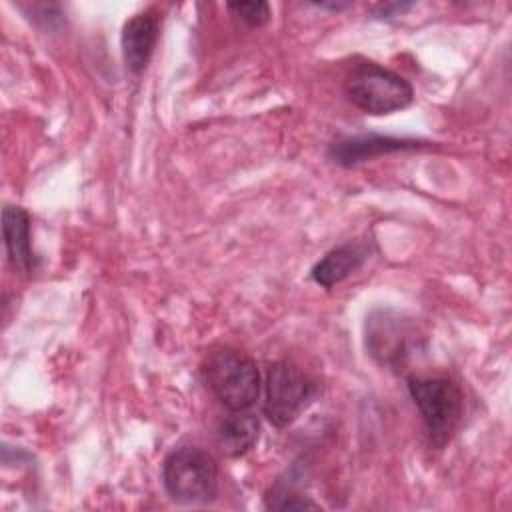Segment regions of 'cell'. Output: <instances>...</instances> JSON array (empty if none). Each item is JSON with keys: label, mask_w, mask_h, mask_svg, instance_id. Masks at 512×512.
Returning <instances> with one entry per match:
<instances>
[{"label": "cell", "mask_w": 512, "mask_h": 512, "mask_svg": "<svg viewBox=\"0 0 512 512\" xmlns=\"http://www.w3.org/2000/svg\"><path fill=\"white\" fill-rule=\"evenodd\" d=\"M202 378L228 410H250L262 388L256 362L232 348L212 350L202 362Z\"/></svg>", "instance_id": "6da1fadb"}, {"label": "cell", "mask_w": 512, "mask_h": 512, "mask_svg": "<svg viewBox=\"0 0 512 512\" xmlns=\"http://www.w3.org/2000/svg\"><path fill=\"white\" fill-rule=\"evenodd\" d=\"M344 90L356 108L376 116L404 110L414 100L410 82L376 62L356 64L344 80Z\"/></svg>", "instance_id": "7a4b0ae2"}, {"label": "cell", "mask_w": 512, "mask_h": 512, "mask_svg": "<svg viewBox=\"0 0 512 512\" xmlns=\"http://www.w3.org/2000/svg\"><path fill=\"white\" fill-rule=\"evenodd\" d=\"M408 392L422 416L430 442L442 448L456 432L464 414L460 386L444 376H410Z\"/></svg>", "instance_id": "3957f363"}, {"label": "cell", "mask_w": 512, "mask_h": 512, "mask_svg": "<svg viewBox=\"0 0 512 512\" xmlns=\"http://www.w3.org/2000/svg\"><path fill=\"white\" fill-rule=\"evenodd\" d=\"M162 482L174 502L206 504L218 492L216 460L198 446L176 448L164 458Z\"/></svg>", "instance_id": "277c9868"}, {"label": "cell", "mask_w": 512, "mask_h": 512, "mask_svg": "<svg viewBox=\"0 0 512 512\" xmlns=\"http://www.w3.org/2000/svg\"><path fill=\"white\" fill-rule=\"evenodd\" d=\"M314 396V382L292 362L280 360L268 366L264 380L262 412L270 424H292Z\"/></svg>", "instance_id": "5b68a950"}, {"label": "cell", "mask_w": 512, "mask_h": 512, "mask_svg": "<svg viewBox=\"0 0 512 512\" xmlns=\"http://www.w3.org/2000/svg\"><path fill=\"white\" fill-rule=\"evenodd\" d=\"M414 330L400 314L376 310L366 318V348L370 356L388 368H398L410 354Z\"/></svg>", "instance_id": "8992f818"}, {"label": "cell", "mask_w": 512, "mask_h": 512, "mask_svg": "<svg viewBox=\"0 0 512 512\" xmlns=\"http://www.w3.org/2000/svg\"><path fill=\"white\" fill-rule=\"evenodd\" d=\"M426 142L412 140V138H394V136H378V134H368V136H350L334 142L330 146L328 156L340 164V166H356L360 162L378 158L382 154H392V152H402V150H416Z\"/></svg>", "instance_id": "52a82bcc"}, {"label": "cell", "mask_w": 512, "mask_h": 512, "mask_svg": "<svg viewBox=\"0 0 512 512\" xmlns=\"http://www.w3.org/2000/svg\"><path fill=\"white\" fill-rule=\"evenodd\" d=\"M158 34L160 22L152 10L134 14L124 22L120 46L124 62L132 74H140L148 66L158 42Z\"/></svg>", "instance_id": "ba28073f"}, {"label": "cell", "mask_w": 512, "mask_h": 512, "mask_svg": "<svg viewBox=\"0 0 512 512\" xmlns=\"http://www.w3.org/2000/svg\"><path fill=\"white\" fill-rule=\"evenodd\" d=\"M2 232L8 260L14 270L30 274L36 268V256L30 242V216L20 206H6L2 210Z\"/></svg>", "instance_id": "9c48e42d"}, {"label": "cell", "mask_w": 512, "mask_h": 512, "mask_svg": "<svg viewBox=\"0 0 512 512\" xmlns=\"http://www.w3.org/2000/svg\"><path fill=\"white\" fill-rule=\"evenodd\" d=\"M368 248L360 242H348L334 250H330L324 258H320L312 270L310 276L316 284L322 288H332L346 280L350 274H354L366 260Z\"/></svg>", "instance_id": "30bf717a"}, {"label": "cell", "mask_w": 512, "mask_h": 512, "mask_svg": "<svg viewBox=\"0 0 512 512\" xmlns=\"http://www.w3.org/2000/svg\"><path fill=\"white\" fill-rule=\"evenodd\" d=\"M260 420L250 410H230L216 428V444L228 458L246 454L258 440Z\"/></svg>", "instance_id": "8fae6325"}, {"label": "cell", "mask_w": 512, "mask_h": 512, "mask_svg": "<svg viewBox=\"0 0 512 512\" xmlns=\"http://www.w3.org/2000/svg\"><path fill=\"white\" fill-rule=\"evenodd\" d=\"M266 506L274 510H306V508H318L316 502H312L306 496H300L292 488H286L282 484H276L268 496H266Z\"/></svg>", "instance_id": "7c38bea8"}, {"label": "cell", "mask_w": 512, "mask_h": 512, "mask_svg": "<svg viewBox=\"0 0 512 512\" xmlns=\"http://www.w3.org/2000/svg\"><path fill=\"white\" fill-rule=\"evenodd\" d=\"M228 10H232L236 16H240L252 28L264 26L270 20V4L262 2V0H256V2H232V4H228Z\"/></svg>", "instance_id": "4fadbf2b"}, {"label": "cell", "mask_w": 512, "mask_h": 512, "mask_svg": "<svg viewBox=\"0 0 512 512\" xmlns=\"http://www.w3.org/2000/svg\"><path fill=\"white\" fill-rule=\"evenodd\" d=\"M412 4H400V2H394V4H380L376 6V18H392V16H398L402 14L404 10H408Z\"/></svg>", "instance_id": "5bb4252c"}]
</instances>
